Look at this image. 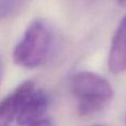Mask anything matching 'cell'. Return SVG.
<instances>
[{
  "instance_id": "1",
  "label": "cell",
  "mask_w": 126,
  "mask_h": 126,
  "mask_svg": "<svg viewBox=\"0 0 126 126\" xmlns=\"http://www.w3.org/2000/svg\"><path fill=\"white\" fill-rule=\"evenodd\" d=\"M70 90L78 102L81 116H91L102 112L114 96L113 87L109 81L89 71L74 74L70 80Z\"/></svg>"
},
{
  "instance_id": "3",
  "label": "cell",
  "mask_w": 126,
  "mask_h": 126,
  "mask_svg": "<svg viewBox=\"0 0 126 126\" xmlns=\"http://www.w3.org/2000/svg\"><path fill=\"white\" fill-rule=\"evenodd\" d=\"M35 89L34 82L26 81L3 98L0 105V126H10L13 120H17L22 106Z\"/></svg>"
},
{
  "instance_id": "2",
  "label": "cell",
  "mask_w": 126,
  "mask_h": 126,
  "mask_svg": "<svg viewBox=\"0 0 126 126\" xmlns=\"http://www.w3.org/2000/svg\"><path fill=\"white\" fill-rule=\"evenodd\" d=\"M52 47V34L42 20H33L15 47L13 62L26 69L39 67L47 61Z\"/></svg>"
},
{
  "instance_id": "9",
  "label": "cell",
  "mask_w": 126,
  "mask_h": 126,
  "mask_svg": "<svg viewBox=\"0 0 126 126\" xmlns=\"http://www.w3.org/2000/svg\"><path fill=\"white\" fill-rule=\"evenodd\" d=\"M94 126H105V125H94Z\"/></svg>"
},
{
  "instance_id": "5",
  "label": "cell",
  "mask_w": 126,
  "mask_h": 126,
  "mask_svg": "<svg viewBox=\"0 0 126 126\" xmlns=\"http://www.w3.org/2000/svg\"><path fill=\"white\" fill-rule=\"evenodd\" d=\"M109 69L112 73L126 72V15L121 20L109 53Z\"/></svg>"
},
{
  "instance_id": "4",
  "label": "cell",
  "mask_w": 126,
  "mask_h": 126,
  "mask_svg": "<svg viewBox=\"0 0 126 126\" xmlns=\"http://www.w3.org/2000/svg\"><path fill=\"white\" fill-rule=\"evenodd\" d=\"M50 105V96L46 91L35 89L22 106L17 122L21 126H29L42 120V116Z\"/></svg>"
},
{
  "instance_id": "8",
  "label": "cell",
  "mask_w": 126,
  "mask_h": 126,
  "mask_svg": "<svg viewBox=\"0 0 126 126\" xmlns=\"http://www.w3.org/2000/svg\"><path fill=\"white\" fill-rule=\"evenodd\" d=\"M116 1H117V3L120 6H123V7L126 6V0H116Z\"/></svg>"
},
{
  "instance_id": "6",
  "label": "cell",
  "mask_w": 126,
  "mask_h": 126,
  "mask_svg": "<svg viewBox=\"0 0 126 126\" xmlns=\"http://www.w3.org/2000/svg\"><path fill=\"white\" fill-rule=\"evenodd\" d=\"M28 0H1L0 1V16L2 19L16 16L27 3Z\"/></svg>"
},
{
  "instance_id": "7",
  "label": "cell",
  "mask_w": 126,
  "mask_h": 126,
  "mask_svg": "<svg viewBox=\"0 0 126 126\" xmlns=\"http://www.w3.org/2000/svg\"><path fill=\"white\" fill-rule=\"evenodd\" d=\"M29 126H53V123L50 120H48V118H42V120L38 121V122L33 123V124Z\"/></svg>"
}]
</instances>
